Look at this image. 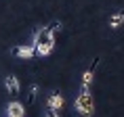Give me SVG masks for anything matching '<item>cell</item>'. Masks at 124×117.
I'll return each instance as SVG.
<instances>
[{
    "label": "cell",
    "instance_id": "6da1fadb",
    "mask_svg": "<svg viewBox=\"0 0 124 117\" xmlns=\"http://www.w3.org/2000/svg\"><path fill=\"white\" fill-rule=\"evenodd\" d=\"M76 111L82 117H91L95 113V100H93V94L88 88H82L80 94L76 96Z\"/></svg>",
    "mask_w": 124,
    "mask_h": 117
},
{
    "label": "cell",
    "instance_id": "7a4b0ae2",
    "mask_svg": "<svg viewBox=\"0 0 124 117\" xmlns=\"http://www.w3.org/2000/svg\"><path fill=\"white\" fill-rule=\"evenodd\" d=\"M44 44H55V33L48 29V27H42L34 33V46H44Z\"/></svg>",
    "mask_w": 124,
    "mask_h": 117
},
{
    "label": "cell",
    "instance_id": "3957f363",
    "mask_svg": "<svg viewBox=\"0 0 124 117\" xmlns=\"http://www.w3.org/2000/svg\"><path fill=\"white\" fill-rule=\"evenodd\" d=\"M11 54L13 57H19V58H32V57H36V46L34 44L15 46V48H11Z\"/></svg>",
    "mask_w": 124,
    "mask_h": 117
},
{
    "label": "cell",
    "instance_id": "277c9868",
    "mask_svg": "<svg viewBox=\"0 0 124 117\" xmlns=\"http://www.w3.org/2000/svg\"><path fill=\"white\" fill-rule=\"evenodd\" d=\"M7 115L8 117H25V109H23V104L13 100V103L7 104Z\"/></svg>",
    "mask_w": 124,
    "mask_h": 117
},
{
    "label": "cell",
    "instance_id": "5b68a950",
    "mask_svg": "<svg viewBox=\"0 0 124 117\" xmlns=\"http://www.w3.org/2000/svg\"><path fill=\"white\" fill-rule=\"evenodd\" d=\"M4 86H7V90L11 96H17L21 90V84H19V79L15 78V75H7V79H4Z\"/></svg>",
    "mask_w": 124,
    "mask_h": 117
},
{
    "label": "cell",
    "instance_id": "8992f818",
    "mask_svg": "<svg viewBox=\"0 0 124 117\" xmlns=\"http://www.w3.org/2000/svg\"><path fill=\"white\" fill-rule=\"evenodd\" d=\"M46 107L53 111H59L61 107H63V96L59 94V92H53L51 96H48V100H46Z\"/></svg>",
    "mask_w": 124,
    "mask_h": 117
},
{
    "label": "cell",
    "instance_id": "52a82bcc",
    "mask_svg": "<svg viewBox=\"0 0 124 117\" xmlns=\"http://www.w3.org/2000/svg\"><path fill=\"white\" fill-rule=\"evenodd\" d=\"M97 61H99V58H95L93 67H88V69H86V71L82 73V88H91L93 78H95V67H97Z\"/></svg>",
    "mask_w": 124,
    "mask_h": 117
},
{
    "label": "cell",
    "instance_id": "ba28073f",
    "mask_svg": "<svg viewBox=\"0 0 124 117\" xmlns=\"http://www.w3.org/2000/svg\"><path fill=\"white\" fill-rule=\"evenodd\" d=\"M122 25H124V11H118V13H114L109 17V27L111 29H118Z\"/></svg>",
    "mask_w": 124,
    "mask_h": 117
},
{
    "label": "cell",
    "instance_id": "9c48e42d",
    "mask_svg": "<svg viewBox=\"0 0 124 117\" xmlns=\"http://www.w3.org/2000/svg\"><path fill=\"white\" fill-rule=\"evenodd\" d=\"M36 96H38V84H32V86H30V96H27V103L32 104L34 100H36Z\"/></svg>",
    "mask_w": 124,
    "mask_h": 117
},
{
    "label": "cell",
    "instance_id": "30bf717a",
    "mask_svg": "<svg viewBox=\"0 0 124 117\" xmlns=\"http://www.w3.org/2000/svg\"><path fill=\"white\" fill-rule=\"evenodd\" d=\"M61 27H63V25H61V23H59V21H53L51 25H48V29H51L53 33H57V32H61Z\"/></svg>",
    "mask_w": 124,
    "mask_h": 117
},
{
    "label": "cell",
    "instance_id": "8fae6325",
    "mask_svg": "<svg viewBox=\"0 0 124 117\" xmlns=\"http://www.w3.org/2000/svg\"><path fill=\"white\" fill-rule=\"evenodd\" d=\"M44 117H59V115H57V113H55L53 109H48V111H46V115H44Z\"/></svg>",
    "mask_w": 124,
    "mask_h": 117
}]
</instances>
